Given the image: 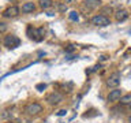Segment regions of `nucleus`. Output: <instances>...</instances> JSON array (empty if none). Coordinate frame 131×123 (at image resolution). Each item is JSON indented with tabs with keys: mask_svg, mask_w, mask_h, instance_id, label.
Listing matches in <instances>:
<instances>
[{
	"mask_svg": "<svg viewBox=\"0 0 131 123\" xmlns=\"http://www.w3.org/2000/svg\"><path fill=\"white\" fill-rule=\"evenodd\" d=\"M26 32H27V36L30 37L31 40H34V41H42L44 37H45V30L42 27L36 29V27H33L31 25H29Z\"/></svg>",
	"mask_w": 131,
	"mask_h": 123,
	"instance_id": "obj_1",
	"label": "nucleus"
},
{
	"mask_svg": "<svg viewBox=\"0 0 131 123\" xmlns=\"http://www.w3.org/2000/svg\"><path fill=\"white\" fill-rule=\"evenodd\" d=\"M3 43H4V45H6L7 48L14 49V48H16V47H19L20 40H19V38H18V37H16L15 34H7L6 37H4Z\"/></svg>",
	"mask_w": 131,
	"mask_h": 123,
	"instance_id": "obj_2",
	"label": "nucleus"
},
{
	"mask_svg": "<svg viewBox=\"0 0 131 123\" xmlns=\"http://www.w3.org/2000/svg\"><path fill=\"white\" fill-rule=\"evenodd\" d=\"M25 112L30 116H34V115H38L40 112H42V105L38 104V102H30V104L26 105L25 108Z\"/></svg>",
	"mask_w": 131,
	"mask_h": 123,
	"instance_id": "obj_3",
	"label": "nucleus"
},
{
	"mask_svg": "<svg viewBox=\"0 0 131 123\" xmlns=\"http://www.w3.org/2000/svg\"><path fill=\"white\" fill-rule=\"evenodd\" d=\"M92 23L94 25V26H108V25H111V19L108 18V16H104V15H96L92 18Z\"/></svg>",
	"mask_w": 131,
	"mask_h": 123,
	"instance_id": "obj_4",
	"label": "nucleus"
},
{
	"mask_svg": "<svg viewBox=\"0 0 131 123\" xmlns=\"http://www.w3.org/2000/svg\"><path fill=\"white\" fill-rule=\"evenodd\" d=\"M106 85H108L109 88L116 89L117 86L120 85V74H119V73H113L112 75H109L108 81H106Z\"/></svg>",
	"mask_w": 131,
	"mask_h": 123,
	"instance_id": "obj_5",
	"label": "nucleus"
},
{
	"mask_svg": "<svg viewBox=\"0 0 131 123\" xmlns=\"http://www.w3.org/2000/svg\"><path fill=\"white\" fill-rule=\"evenodd\" d=\"M2 15L4 16V18H15V16L19 15V8L16 6H11V7H8V8L4 10Z\"/></svg>",
	"mask_w": 131,
	"mask_h": 123,
	"instance_id": "obj_6",
	"label": "nucleus"
},
{
	"mask_svg": "<svg viewBox=\"0 0 131 123\" xmlns=\"http://www.w3.org/2000/svg\"><path fill=\"white\" fill-rule=\"evenodd\" d=\"M47 101L52 105H56V104H59V102L63 101V96H61L60 93H57V92H53L47 97Z\"/></svg>",
	"mask_w": 131,
	"mask_h": 123,
	"instance_id": "obj_7",
	"label": "nucleus"
},
{
	"mask_svg": "<svg viewBox=\"0 0 131 123\" xmlns=\"http://www.w3.org/2000/svg\"><path fill=\"white\" fill-rule=\"evenodd\" d=\"M120 97H122V90L120 89H113V90H111L109 94H108V101L109 102H115V101H119L120 100Z\"/></svg>",
	"mask_w": 131,
	"mask_h": 123,
	"instance_id": "obj_8",
	"label": "nucleus"
},
{
	"mask_svg": "<svg viewBox=\"0 0 131 123\" xmlns=\"http://www.w3.org/2000/svg\"><path fill=\"white\" fill-rule=\"evenodd\" d=\"M83 4L89 11H93V10H97L101 6V0H85Z\"/></svg>",
	"mask_w": 131,
	"mask_h": 123,
	"instance_id": "obj_9",
	"label": "nucleus"
},
{
	"mask_svg": "<svg viewBox=\"0 0 131 123\" xmlns=\"http://www.w3.org/2000/svg\"><path fill=\"white\" fill-rule=\"evenodd\" d=\"M128 18V12L126 10H117L115 12V19L117 20V22H123V20H126Z\"/></svg>",
	"mask_w": 131,
	"mask_h": 123,
	"instance_id": "obj_10",
	"label": "nucleus"
},
{
	"mask_svg": "<svg viewBox=\"0 0 131 123\" xmlns=\"http://www.w3.org/2000/svg\"><path fill=\"white\" fill-rule=\"evenodd\" d=\"M36 11V4L31 3V2H27L22 6V12L23 14H30V12H34Z\"/></svg>",
	"mask_w": 131,
	"mask_h": 123,
	"instance_id": "obj_11",
	"label": "nucleus"
},
{
	"mask_svg": "<svg viewBox=\"0 0 131 123\" xmlns=\"http://www.w3.org/2000/svg\"><path fill=\"white\" fill-rule=\"evenodd\" d=\"M38 4H40V7L42 8V10H48V8L52 7L53 3H52V0H40Z\"/></svg>",
	"mask_w": 131,
	"mask_h": 123,
	"instance_id": "obj_12",
	"label": "nucleus"
},
{
	"mask_svg": "<svg viewBox=\"0 0 131 123\" xmlns=\"http://www.w3.org/2000/svg\"><path fill=\"white\" fill-rule=\"evenodd\" d=\"M120 104H123V105H127V104H131V93H128V94H126V96H122L120 97Z\"/></svg>",
	"mask_w": 131,
	"mask_h": 123,
	"instance_id": "obj_13",
	"label": "nucleus"
},
{
	"mask_svg": "<svg viewBox=\"0 0 131 123\" xmlns=\"http://www.w3.org/2000/svg\"><path fill=\"white\" fill-rule=\"evenodd\" d=\"M68 18H70V20H72V22H78V20H79V14H78L77 11H70Z\"/></svg>",
	"mask_w": 131,
	"mask_h": 123,
	"instance_id": "obj_14",
	"label": "nucleus"
},
{
	"mask_svg": "<svg viewBox=\"0 0 131 123\" xmlns=\"http://www.w3.org/2000/svg\"><path fill=\"white\" fill-rule=\"evenodd\" d=\"M36 89L38 90V92H44V90L47 89V85H45V84H38L36 86Z\"/></svg>",
	"mask_w": 131,
	"mask_h": 123,
	"instance_id": "obj_15",
	"label": "nucleus"
},
{
	"mask_svg": "<svg viewBox=\"0 0 131 123\" xmlns=\"http://www.w3.org/2000/svg\"><path fill=\"white\" fill-rule=\"evenodd\" d=\"M7 30V25L4 22H0V33H4Z\"/></svg>",
	"mask_w": 131,
	"mask_h": 123,
	"instance_id": "obj_16",
	"label": "nucleus"
},
{
	"mask_svg": "<svg viewBox=\"0 0 131 123\" xmlns=\"http://www.w3.org/2000/svg\"><path fill=\"white\" fill-rule=\"evenodd\" d=\"M106 12H109V14H112V8L111 7H105V8H102V14H104V16H105V14ZM101 14V15H102Z\"/></svg>",
	"mask_w": 131,
	"mask_h": 123,
	"instance_id": "obj_17",
	"label": "nucleus"
},
{
	"mask_svg": "<svg viewBox=\"0 0 131 123\" xmlns=\"http://www.w3.org/2000/svg\"><path fill=\"white\" fill-rule=\"evenodd\" d=\"M59 11H61V12L67 11V6H66V4H60V6H59Z\"/></svg>",
	"mask_w": 131,
	"mask_h": 123,
	"instance_id": "obj_18",
	"label": "nucleus"
},
{
	"mask_svg": "<svg viewBox=\"0 0 131 123\" xmlns=\"http://www.w3.org/2000/svg\"><path fill=\"white\" fill-rule=\"evenodd\" d=\"M67 114V111L66 109H61V111H59V112H57V116H63V115H66Z\"/></svg>",
	"mask_w": 131,
	"mask_h": 123,
	"instance_id": "obj_19",
	"label": "nucleus"
},
{
	"mask_svg": "<svg viewBox=\"0 0 131 123\" xmlns=\"http://www.w3.org/2000/svg\"><path fill=\"white\" fill-rule=\"evenodd\" d=\"M128 122H130V123H131V116H130V118H128Z\"/></svg>",
	"mask_w": 131,
	"mask_h": 123,
	"instance_id": "obj_20",
	"label": "nucleus"
},
{
	"mask_svg": "<svg viewBox=\"0 0 131 123\" xmlns=\"http://www.w3.org/2000/svg\"><path fill=\"white\" fill-rule=\"evenodd\" d=\"M130 108H131V104H130Z\"/></svg>",
	"mask_w": 131,
	"mask_h": 123,
	"instance_id": "obj_21",
	"label": "nucleus"
}]
</instances>
